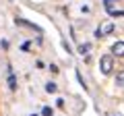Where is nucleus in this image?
I'll list each match as a JSON object with an SVG mask.
<instances>
[{
    "mask_svg": "<svg viewBox=\"0 0 124 116\" xmlns=\"http://www.w3.org/2000/svg\"><path fill=\"white\" fill-rule=\"evenodd\" d=\"M89 52H91V44H81L79 46V54L81 56H87Z\"/></svg>",
    "mask_w": 124,
    "mask_h": 116,
    "instance_id": "39448f33",
    "label": "nucleus"
},
{
    "mask_svg": "<svg viewBox=\"0 0 124 116\" xmlns=\"http://www.w3.org/2000/svg\"><path fill=\"white\" fill-rule=\"evenodd\" d=\"M99 68H101L103 75H112V71H114V54H103L99 58Z\"/></svg>",
    "mask_w": 124,
    "mask_h": 116,
    "instance_id": "f257e3e1",
    "label": "nucleus"
},
{
    "mask_svg": "<svg viewBox=\"0 0 124 116\" xmlns=\"http://www.w3.org/2000/svg\"><path fill=\"white\" fill-rule=\"evenodd\" d=\"M29 48H31V44H29V41H25V44L21 46V50H23V52H29Z\"/></svg>",
    "mask_w": 124,
    "mask_h": 116,
    "instance_id": "9d476101",
    "label": "nucleus"
},
{
    "mask_svg": "<svg viewBox=\"0 0 124 116\" xmlns=\"http://www.w3.org/2000/svg\"><path fill=\"white\" fill-rule=\"evenodd\" d=\"M31 116H39V114H31Z\"/></svg>",
    "mask_w": 124,
    "mask_h": 116,
    "instance_id": "9b49d317",
    "label": "nucleus"
},
{
    "mask_svg": "<svg viewBox=\"0 0 124 116\" xmlns=\"http://www.w3.org/2000/svg\"><path fill=\"white\" fill-rule=\"evenodd\" d=\"M116 83L124 87V73H118V77H116Z\"/></svg>",
    "mask_w": 124,
    "mask_h": 116,
    "instance_id": "1a4fd4ad",
    "label": "nucleus"
},
{
    "mask_svg": "<svg viewBox=\"0 0 124 116\" xmlns=\"http://www.w3.org/2000/svg\"><path fill=\"white\" fill-rule=\"evenodd\" d=\"M112 31H114V23H112V21H106V23H101V25L97 27V31H95V37H103V35H110Z\"/></svg>",
    "mask_w": 124,
    "mask_h": 116,
    "instance_id": "f03ea898",
    "label": "nucleus"
},
{
    "mask_svg": "<svg viewBox=\"0 0 124 116\" xmlns=\"http://www.w3.org/2000/svg\"><path fill=\"white\" fill-rule=\"evenodd\" d=\"M15 23H17V25H23V27H29V29H33V31H37V33H41V29L37 25H33V23H29V21H25V19H15Z\"/></svg>",
    "mask_w": 124,
    "mask_h": 116,
    "instance_id": "7ed1b4c3",
    "label": "nucleus"
},
{
    "mask_svg": "<svg viewBox=\"0 0 124 116\" xmlns=\"http://www.w3.org/2000/svg\"><path fill=\"white\" fill-rule=\"evenodd\" d=\"M46 91H48V93H56V91H58V85L50 81V83H46Z\"/></svg>",
    "mask_w": 124,
    "mask_h": 116,
    "instance_id": "423d86ee",
    "label": "nucleus"
},
{
    "mask_svg": "<svg viewBox=\"0 0 124 116\" xmlns=\"http://www.w3.org/2000/svg\"><path fill=\"white\" fill-rule=\"evenodd\" d=\"M41 116H54V110L50 106H44L41 108Z\"/></svg>",
    "mask_w": 124,
    "mask_h": 116,
    "instance_id": "6e6552de",
    "label": "nucleus"
},
{
    "mask_svg": "<svg viewBox=\"0 0 124 116\" xmlns=\"http://www.w3.org/2000/svg\"><path fill=\"white\" fill-rule=\"evenodd\" d=\"M112 54L122 58V56H124V41H116V44L112 46Z\"/></svg>",
    "mask_w": 124,
    "mask_h": 116,
    "instance_id": "20e7f679",
    "label": "nucleus"
},
{
    "mask_svg": "<svg viewBox=\"0 0 124 116\" xmlns=\"http://www.w3.org/2000/svg\"><path fill=\"white\" fill-rule=\"evenodd\" d=\"M8 87H10V89H17V79H15V75H13V73H10V75H8Z\"/></svg>",
    "mask_w": 124,
    "mask_h": 116,
    "instance_id": "0eeeda50",
    "label": "nucleus"
}]
</instances>
